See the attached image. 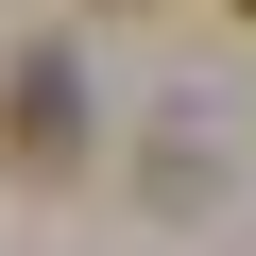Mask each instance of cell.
<instances>
[{
  "instance_id": "1",
  "label": "cell",
  "mask_w": 256,
  "mask_h": 256,
  "mask_svg": "<svg viewBox=\"0 0 256 256\" xmlns=\"http://www.w3.org/2000/svg\"><path fill=\"white\" fill-rule=\"evenodd\" d=\"M0 120H18V171H68V120H86V86H68V52H34Z\"/></svg>"
},
{
  "instance_id": "2",
  "label": "cell",
  "mask_w": 256,
  "mask_h": 256,
  "mask_svg": "<svg viewBox=\"0 0 256 256\" xmlns=\"http://www.w3.org/2000/svg\"><path fill=\"white\" fill-rule=\"evenodd\" d=\"M239 18H256V0H239Z\"/></svg>"
}]
</instances>
